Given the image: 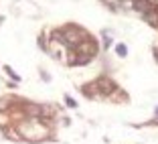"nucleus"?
<instances>
[{"label":"nucleus","mask_w":158,"mask_h":144,"mask_svg":"<svg viewBox=\"0 0 158 144\" xmlns=\"http://www.w3.org/2000/svg\"><path fill=\"white\" fill-rule=\"evenodd\" d=\"M116 51H118V55H120V57H124V55H126V47H124V45H118Z\"/></svg>","instance_id":"obj_1"}]
</instances>
